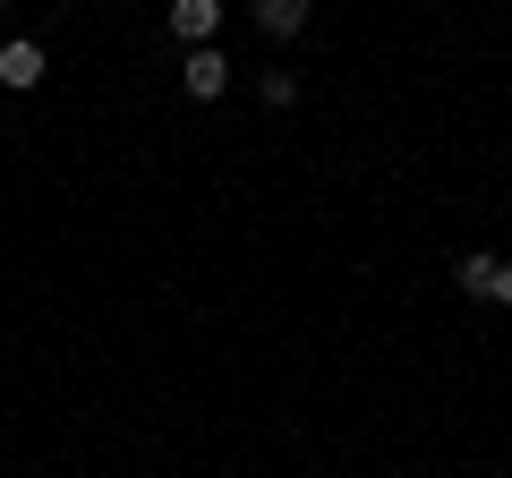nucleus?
I'll list each match as a JSON object with an SVG mask.
<instances>
[{
    "mask_svg": "<svg viewBox=\"0 0 512 478\" xmlns=\"http://www.w3.org/2000/svg\"><path fill=\"white\" fill-rule=\"evenodd\" d=\"M461 291L495 299V308H512V265L504 257H461Z\"/></svg>",
    "mask_w": 512,
    "mask_h": 478,
    "instance_id": "obj_1",
    "label": "nucleus"
},
{
    "mask_svg": "<svg viewBox=\"0 0 512 478\" xmlns=\"http://www.w3.org/2000/svg\"><path fill=\"white\" fill-rule=\"evenodd\" d=\"M0 86H18V94L43 86V43H26V35H18V43H0Z\"/></svg>",
    "mask_w": 512,
    "mask_h": 478,
    "instance_id": "obj_2",
    "label": "nucleus"
},
{
    "mask_svg": "<svg viewBox=\"0 0 512 478\" xmlns=\"http://www.w3.org/2000/svg\"><path fill=\"white\" fill-rule=\"evenodd\" d=\"M214 18H222L214 0H171V35H180V43H197V52L214 43Z\"/></svg>",
    "mask_w": 512,
    "mask_h": 478,
    "instance_id": "obj_3",
    "label": "nucleus"
},
{
    "mask_svg": "<svg viewBox=\"0 0 512 478\" xmlns=\"http://www.w3.org/2000/svg\"><path fill=\"white\" fill-rule=\"evenodd\" d=\"M222 86H231V60H222L214 43H205V52H188V94H197V103H214Z\"/></svg>",
    "mask_w": 512,
    "mask_h": 478,
    "instance_id": "obj_4",
    "label": "nucleus"
},
{
    "mask_svg": "<svg viewBox=\"0 0 512 478\" xmlns=\"http://www.w3.org/2000/svg\"><path fill=\"white\" fill-rule=\"evenodd\" d=\"M256 26H265V35H299V26H308V9H299V0H265V9H256Z\"/></svg>",
    "mask_w": 512,
    "mask_h": 478,
    "instance_id": "obj_5",
    "label": "nucleus"
}]
</instances>
